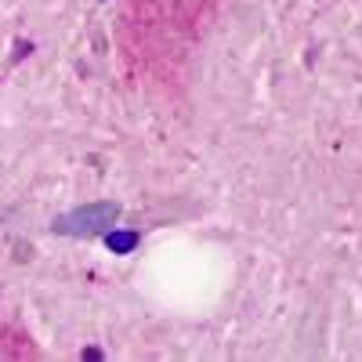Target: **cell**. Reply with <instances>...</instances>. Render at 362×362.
<instances>
[{"mask_svg":"<svg viewBox=\"0 0 362 362\" xmlns=\"http://www.w3.org/2000/svg\"><path fill=\"white\" fill-rule=\"evenodd\" d=\"M105 247L116 254H131L138 247V232H109L105 235Z\"/></svg>","mask_w":362,"mask_h":362,"instance_id":"1","label":"cell"}]
</instances>
